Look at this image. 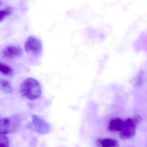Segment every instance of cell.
<instances>
[{"label": "cell", "mask_w": 147, "mask_h": 147, "mask_svg": "<svg viewBox=\"0 0 147 147\" xmlns=\"http://www.w3.org/2000/svg\"><path fill=\"white\" fill-rule=\"evenodd\" d=\"M0 147H9V139L5 135L0 136Z\"/></svg>", "instance_id": "12"}, {"label": "cell", "mask_w": 147, "mask_h": 147, "mask_svg": "<svg viewBox=\"0 0 147 147\" xmlns=\"http://www.w3.org/2000/svg\"><path fill=\"white\" fill-rule=\"evenodd\" d=\"M0 71L6 76H11L13 75V69L7 64L2 62L0 63Z\"/></svg>", "instance_id": "9"}, {"label": "cell", "mask_w": 147, "mask_h": 147, "mask_svg": "<svg viewBox=\"0 0 147 147\" xmlns=\"http://www.w3.org/2000/svg\"><path fill=\"white\" fill-rule=\"evenodd\" d=\"M123 121L119 118L112 119L108 124V130L111 132H120L123 127Z\"/></svg>", "instance_id": "7"}, {"label": "cell", "mask_w": 147, "mask_h": 147, "mask_svg": "<svg viewBox=\"0 0 147 147\" xmlns=\"http://www.w3.org/2000/svg\"><path fill=\"white\" fill-rule=\"evenodd\" d=\"M140 116L136 115L133 118L127 119L124 121L122 129L120 131L121 138L124 139H130L135 136L136 125L141 120Z\"/></svg>", "instance_id": "2"}, {"label": "cell", "mask_w": 147, "mask_h": 147, "mask_svg": "<svg viewBox=\"0 0 147 147\" xmlns=\"http://www.w3.org/2000/svg\"><path fill=\"white\" fill-rule=\"evenodd\" d=\"M22 52L23 51L20 47L9 45L5 47L2 50V55L5 59H13L15 57H20L22 55Z\"/></svg>", "instance_id": "6"}, {"label": "cell", "mask_w": 147, "mask_h": 147, "mask_svg": "<svg viewBox=\"0 0 147 147\" xmlns=\"http://www.w3.org/2000/svg\"><path fill=\"white\" fill-rule=\"evenodd\" d=\"M20 94L30 100L38 98L42 94V89L40 83L33 78L26 79L20 84Z\"/></svg>", "instance_id": "1"}, {"label": "cell", "mask_w": 147, "mask_h": 147, "mask_svg": "<svg viewBox=\"0 0 147 147\" xmlns=\"http://www.w3.org/2000/svg\"><path fill=\"white\" fill-rule=\"evenodd\" d=\"M32 124L34 130L40 134H46L51 130V125L39 116L33 114L32 116Z\"/></svg>", "instance_id": "5"}, {"label": "cell", "mask_w": 147, "mask_h": 147, "mask_svg": "<svg viewBox=\"0 0 147 147\" xmlns=\"http://www.w3.org/2000/svg\"><path fill=\"white\" fill-rule=\"evenodd\" d=\"M98 147H119V144L117 140L111 138H100L97 140Z\"/></svg>", "instance_id": "8"}, {"label": "cell", "mask_w": 147, "mask_h": 147, "mask_svg": "<svg viewBox=\"0 0 147 147\" xmlns=\"http://www.w3.org/2000/svg\"><path fill=\"white\" fill-rule=\"evenodd\" d=\"M13 8L11 6L5 7L4 9L0 11V22L3 21L7 17L11 15L12 13Z\"/></svg>", "instance_id": "10"}, {"label": "cell", "mask_w": 147, "mask_h": 147, "mask_svg": "<svg viewBox=\"0 0 147 147\" xmlns=\"http://www.w3.org/2000/svg\"><path fill=\"white\" fill-rule=\"evenodd\" d=\"M1 89L7 93L11 94L13 92V89L11 86V83L7 80H1Z\"/></svg>", "instance_id": "11"}, {"label": "cell", "mask_w": 147, "mask_h": 147, "mask_svg": "<svg viewBox=\"0 0 147 147\" xmlns=\"http://www.w3.org/2000/svg\"><path fill=\"white\" fill-rule=\"evenodd\" d=\"M19 125V119L15 115L1 118L0 120V133L4 135L13 133Z\"/></svg>", "instance_id": "3"}, {"label": "cell", "mask_w": 147, "mask_h": 147, "mask_svg": "<svg viewBox=\"0 0 147 147\" xmlns=\"http://www.w3.org/2000/svg\"><path fill=\"white\" fill-rule=\"evenodd\" d=\"M24 47L26 53L33 56L39 55L42 52V43L35 37H29L25 42Z\"/></svg>", "instance_id": "4"}]
</instances>
